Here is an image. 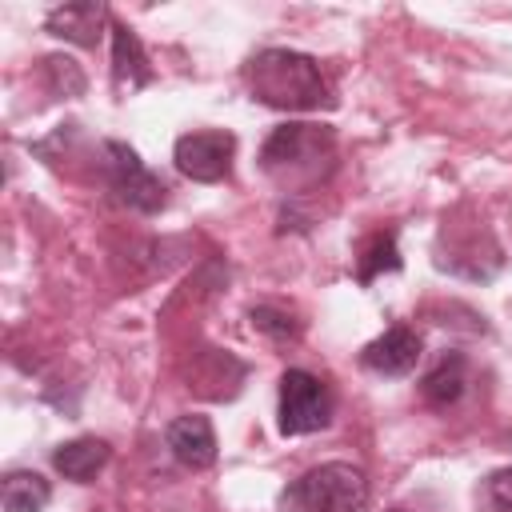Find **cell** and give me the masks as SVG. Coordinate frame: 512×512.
I'll return each instance as SVG.
<instances>
[{
	"mask_svg": "<svg viewBox=\"0 0 512 512\" xmlns=\"http://www.w3.org/2000/svg\"><path fill=\"white\" fill-rule=\"evenodd\" d=\"M244 84L252 100L280 108V112H312L332 108V88L320 72V64L292 48H264L244 64Z\"/></svg>",
	"mask_w": 512,
	"mask_h": 512,
	"instance_id": "obj_1",
	"label": "cell"
},
{
	"mask_svg": "<svg viewBox=\"0 0 512 512\" xmlns=\"http://www.w3.org/2000/svg\"><path fill=\"white\" fill-rule=\"evenodd\" d=\"M332 160H336V136L328 124H280L260 148V168L284 192H300L316 184L320 176L332 172Z\"/></svg>",
	"mask_w": 512,
	"mask_h": 512,
	"instance_id": "obj_2",
	"label": "cell"
},
{
	"mask_svg": "<svg viewBox=\"0 0 512 512\" xmlns=\"http://www.w3.org/2000/svg\"><path fill=\"white\" fill-rule=\"evenodd\" d=\"M364 504H368V476L348 460L316 464L284 492V508L292 512H364Z\"/></svg>",
	"mask_w": 512,
	"mask_h": 512,
	"instance_id": "obj_3",
	"label": "cell"
},
{
	"mask_svg": "<svg viewBox=\"0 0 512 512\" xmlns=\"http://www.w3.org/2000/svg\"><path fill=\"white\" fill-rule=\"evenodd\" d=\"M276 424L284 436H308L328 428L332 420V396L324 388V380H316L304 368H288L280 376V408H276Z\"/></svg>",
	"mask_w": 512,
	"mask_h": 512,
	"instance_id": "obj_4",
	"label": "cell"
},
{
	"mask_svg": "<svg viewBox=\"0 0 512 512\" xmlns=\"http://www.w3.org/2000/svg\"><path fill=\"white\" fill-rule=\"evenodd\" d=\"M104 156H108V188L116 192L120 204L136 208V212H160L168 204V188L156 172L144 168V160L120 144V140H108L104 144Z\"/></svg>",
	"mask_w": 512,
	"mask_h": 512,
	"instance_id": "obj_5",
	"label": "cell"
},
{
	"mask_svg": "<svg viewBox=\"0 0 512 512\" xmlns=\"http://www.w3.org/2000/svg\"><path fill=\"white\" fill-rule=\"evenodd\" d=\"M232 152H236V140L232 132H184L172 148V160H176V172L196 180V184H220L228 172H232Z\"/></svg>",
	"mask_w": 512,
	"mask_h": 512,
	"instance_id": "obj_6",
	"label": "cell"
},
{
	"mask_svg": "<svg viewBox=\"0 0 512 512\" xmlns=\"http://www.w3.org/2000/svg\"><path fill=\"white\" fill-rule=\"evenodd\" d=\"M104 24H112L108 8L96 0H76V4H60L44 16V32L76 44V48H96L104 36Z\"/></svg>",
	"mask_w": 512,
	"mask_h": 512,
	"instance_id": "obj_7",
	"label": "cell"
},
{
	"mask_svg": "<svg viewBox=\"0 0 512 512\" xmlns=\"http://www.w3.org/2000/svg\"><path fill=\"white\" fill-rule=\"evenodd\" d=\"M360 364L376 376H408L420 364V336L412 328L396 324V328L380 332L372 344H364Z\"/></svg>",
	"mask_w": 512,
	"mask_h": 512,
	"instance_id": "obj_8",
	"label": "cell"
},
{
	"mask_svg": "<svg viewBox=\"0 0 512 512\" xmlns=\"http://www.w3.org/2000/svg\"><path fill=\"white\" fill-rule=\"evenodd\" d=\"M164 444L172 452L176 464L200 472V468H212L216 460V432H212V420L192 412V416H176L164 432Z\"/></svg>",
	"mask_w": 512,
	"mask_h": 512,
	"instance_id": "obj_9",
	"label": "cell"
},
{
	"mask_svg": "<svg viewBox=\"0 0 512 512\" xmlns=\"http://www.w3.org/2000/svg\"><path fill=\"white\" fill-rule=\"evenodd\" d=\"M108 32H112V80H116V92H136V88L152 84V64H148V52H144L140 36L120 20H112Z\"/></svg>",
	"mask_w": 512,
	"mask_h": 512,
	"instance_id": "obj_10",
	"label": "cell"
},
{
	"mask_svg": "<svg viewBox=\"0 0 512 512\" xmlns=\"http://www.w3.org/2000/svg\"><path fill=\"white\" fill-rule=\"evenodd\" d=\"M108 456H112L108 440H100V436H76V440L60 444V448L52 452V468H56L64 480L88 484V480L108 464Z\"/></svg>",
	"mask_w": 512,
	"mask_h": 512,
	"instance_id": "obj_11",
	"label": "cell"
},
{
	"mask_svg": "<svg viewBox=\"0 0 512 512\" xmlns=\"http://www.w3.org/2000/svg\"><path fill=\"white\" fill-rule=\"evenodd\" d=\"M464 384H468V364H464V356L460 352H444L440 360H436V368L424 376V384H420V392H424V404H432V408H452L460 396H464Z\"/></svg>",
	"mask_w": 512,
	"mask_h": 512,
	"instance_id": "obj_12",
	"label": "cell"
},
{
	"mask_svg": "<svg viewBox=\"0 0 512 512\" xmlns=\"http://www.w3.org/2000/svg\"><path fill=\"white\" fill-rule=\"evenodd\" d=\"M48 500H52V484L40 472H32V468H16L0 484L4 512H44Z\"/></svg>",
	"mask_w": 512,
	"mask_h": 512,
	"instance_id": "obj_13",
	"label": "cell"
},
{
	"mask_svg": "<svg viewBox=\"0 0 512 512\" xmlns=\"http://www.w3.org/2000/svg\"><path fill=\"white\" fill-rule=\"evenodd\" d=\"M380 272H400V248H396L392 232H376L360 248V260H356V280L360 284H372Z\"/></svg>",
	"mask_w": 512,
	"mask_h": 512,
	"instance_id": "obj_14",
	"label": "cell"
},
{
	"mask_svg": "<svg viewBox=\"0 0 512 512\" xmlns=\"http://www.w3.org/2000/svg\"><path fill=\"white\" fill-rule=\"evenodd\" d=\"M252 324L264 332V336H272V340H296L300 336V324L284 312V308H272V304H256L252 312Z\"/></svg>",
	"mask_w": 512,
	"mask_h": 512,
	"instance_id": "obj_15",
	"label": "cell"
},
{
	"mask_svg": "<svg viewBox=\"0 0 512 512\" xmlns=\"http://www.w3.org/2000/svg\"><path fill=\"white\" fill-rule=\"evenodd\" d=\"M488 496L500 512H512V468H500L488 476Z\"/></svg>",
	"mask_w": 512,
	"mask_h": 512,
	"instance_id": "obj_16",
	"label": "cell"
},
{
	"mask_svg": "<svg viewBox=\"0 0 512 512\" xmlns=\"http://www.w3.org/2000/svg\"><path fill=\"white\" fill-rule=\"evenodd\" d=\"M392 512H400V508H392Z\"/></svg>",
	"mask_w": 512,
	"mask_h": 512,
	"instance_id": "obj_17",
	"label": "cell"
}]
</instances>
